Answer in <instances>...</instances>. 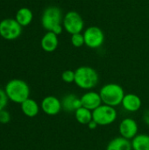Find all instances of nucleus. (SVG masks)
Listing matches in <instances>:
<instances>
[{
    "mask_svg": "<svg viewBox=\"0 0 149 150\" xmlns=\"http://www.w3.org/2000/svg\"><path fill=\"white\" fill-rule=\"evenodd\" d=\"M75 117L76 120H77L78 123L82 125H88L92 120V111L84 108V107H80L75 112Z\"/></svg>",
    "mask_w": 149,
    "mask_h": 150,
    "instance_id": "6ab92c4d",
    "label": "nucleus"
},
{
    "mask_svg": "<svg viewBox=\"0 0 149 150\" xmlns=\"http://www.w3.org/2000/svg\"><path fill=\"white\" fill-rule=\"evenodd\" d=\"M119 129L121 137L127 140H133L138 134L139 127L133 119L126 118L120 122Z\"/></svg>",
    "mask_w": 149,
    "mask_h": 150,
    "instance_id": "1a4fd4ad",
    "label": "nucleus"
},
{
    "mask_svg": "<svg viewBox=\"0 0 149 150\" xmlns=\"http://www.w3.org/2000/svg\"><path fill=\"white\" fill-rule=\"evenodd\" d=\"M61 106L67 112H76L82 107L81 99L75 94H68L62 98Z\"/></svg>",
    "mask_w": 149,
    "mask_h": 150,
    "instance_id": "4468645a",
    "label": "nucleus"
},
{
    "mask_svg": "<svg viewBox=\"0 0 149 150\" xmlns=\"http://www.w3.org/2000/svg\"><path fill=\"white\" fill-rule=\"evenodd\" d=\"M131 143L133 150H149V135L146 134H137Z\"/></svg>",
    "mask_w": 149,
    "mask_h": 150,
    "instance_id": "a211bd4d",
    "label": "nucleus"
},
{
    "mask_svg": "<svg viewBox=\"0 0 149 150\" xmlns=\"http://www.w3.org/2000/svg\"><path fill=\"white\" fill-rule=\"evenodd\" d=\"M59 45L58 35L53 32H47L44 34L40 40V46L42 49L47 53H51L56 50Z\"/></svg>",
    "mask_w": 149,
    "mask_h": 150,
    "instance_id": "ddd939ff",
    "label": "nucleus"
},
{
    "mask_svg": "<svg viewBox=\"0 0 149 150\" xmlns=\"http://www.w3.org/2000/svg\"><path fill=\"white\" fill-rule=\"evenodd\" d=\"M106 150H133L130 140L121 136L112 139L107 145Z\"/></svg>",
    "mask_w": 149,
    "mask_h": 150,
    "instance_id": "2eb2a0df",
    "label": "nucleus"
},
{
    "mask_svg": "<svg viewBox=\"0 0 149 150\" xmlns=\"http://www.w3.org/2000/svg\"><path fill=\"white\" fill-rule=\"evenodd\" d=\"M84 43L90 48H98L105 41L104 32L97 26H90L85 29L83 33Z\"/></svg>",
    "mask_w": 149,
    "mask_h": 150,
    "instance_id": "6e6552de",
    "label": "nucleus"
},
{
    "mask_svg": "<svg viewBox=\"0 0 149 150\" xmlns=\"http://www.w3.org/2000/svg\"><path fill=\"white\" fill-rule=\"evenodd\" d=\"M5 92L10 100L17 104H22L30 95L28 84L21 79H12L5 86Z\"/></svg>",
    "mask_w": 149,
    "mask_h": 150,
    "instance_id": "f03ea898",
    "label": "nucleus"
},
{
    "mask_svg": "<svg viewBox=\"0 0 149 150\" xmlns=\"http://www.w3.org/2000/svg\"><path fill=\"white\" fill-rule=\"evenodd\" d=\"M121 105L126 111L129 112H135L141 109L142 102L138 95L133 93H128L125 95Z\"/></svg>",
    "mask_w": 149,
    "mask_h": 150,
    "instance_id": "f8f14e48",
    "label": "nucleus"
},
{
    "mask_svg": "<svg viewBox=\"0 0 149 150\" xmlns=\"http://www.w3.org/2000/svg\"><path fill=\"white\" fill-rule=\"evenodd\" d=\"M71 44L75 47H83L85 43H84V36L83 33H76V34H72L71 35Z\"/></svg>",
    "mask_w": 149,
    "mask_h": 150,
    "instance_id": "aec40b11",
    "label": "nucleus"
},
{
    "mask_svg": "<svg viewBox=\"0 0 149 150\" xmlns=\"http://www.w3.org/2000/svg\"><path fill=\"white\" fill-rule=\"evenodd\" d=\"M63 28L69 34L80 33L84 27V22L82 16L75 11H68L64 17L62 21Z\"/></svg>",
    "mask_w": 149,
    "mask_h": 150,
    "instance_id": "423d86ee",
    "label": "nucleus"
},
{
    "mask_svg": "<svg viewBox=\"0 0 149 150\" xmlns=\"http://www.w3.org/2000/svg\"><path fill=\"white\" fill-rule=\"evenodd\" d=\"M99 81V76L96 69L89 66H81L75 70V83L81 89L91 90Z\"/></svg>",
    "mask_w": 149,
    "mask_h": 150,
    "instance_id": "f257e3e1",
    "label": "nucleus"
},
{
    "mask_svg": "<svg viewBox=\"0 0 149 150\" xmlns=\"http://www.w3.org/2000/svg\"><path fill=\"white\" fill-rule=\"evenodd\" d=\"M117 111L114 107L102 104L97 109L92 111L93 120L98 126H108L117 120Z\"/></svg>",
    "mask_w": 149,
    "mask_h": 150,
    "instance_id": "39448f33",
    "label": "nucleus"
},
{
    "mask_svg": "<svg viewBox=\"0 0 149 150\" xmlns=\"http://www.w3.org/2000/svg\"><path fill=\"white\" fill-rule=\"evenodd\" d=\"M61 79L63 82L67 83H75V71L70 70V69L63 71L61 74Z\"/></svg>",
    "mask_w": 149,
    "mask_h": 150,
    "instance_id": "412c9836",
    "label": "nucleus"
},
{
    "mask_svg": "<svg viewBox=\"0 0 149 150\" xmlns=\"http://www.w3.org/2000/svg\"><path fill=\"white\" fill-rule=\"evenodd\" d=\"M21 110L25 116L29 118H33L38 115L40 107L35 100L32 98H27L21 104Z\"/></svg>",
    "mask_w": 149,
    "mask_h": 150,
    "instance_id": "dca6fc26",
    "label": "nucleus"
},
{
    "mask_svg": "<svg viewBox=\"0 0 149 150\" xmlns=\"http://www.w3.org/2000/svg\"><path fill=\"white\" fill-rule=\"evenodd\" d=\"M104 105L116 107L122 104L126 95L124 89L118 83H107L104 85L99 91Z\"/></svg>",
    "mask_w": 149,
    "mask_h": 150,
    "instance_id": "7ed1b4c3",
    "label": "nucleus"
},
{
    "mask_svg": "<svg viewBox=\"0 0 149 150\" xmlns=\"http://www.w3.org/2000/svg\"><path fill=\"white\" fill-rule=\"evenodd\" d=\"M80 99L82 106L90 111H94L103 104L100 94L96 91H88L84 93Z\"/></svg>",
    "mask_w": 149,
    "mask_h": 150,
    "instance_id": "9b49d317",
    "label": "nucleus"
},
{
    "mask_svg": "<svg viewBox=\"0 0 149 150\" xmlns=\"http://www.w3.org/2000/svg\"><path fill=\"white\" fill-rule=\"evenodd\" d=\"M87 126H88V127H89L90 130H94V129H96V128L98 127V125H97V124L93 120H91V121H90Z\"/></svg>",
    "mask_w": 149,
    "mask_h": 150,
    "instance_id": "b1692460",
    "label": "nucleus"
},
{
    "mask_svg": "<svg viewBox=\"0 0 149 150\" xmlns=\"http://www.w3.org/2000/svg\"><path fill=\"white\" fill-rule=\"evenodd\" d=\"M11 120V115L10 113L5 111V110H3L0 112V123L2 124H7L9 121Z\"/></svg>",
    "mask_w": 149,
    "mask_h": 150,
    "instance_id": "5701e85b",
    "label": "nucleus"
},
{
    "mask_svg": "<svg viewBox=\"0 0 149 150\" xmlns=\"http://www.w3.org/2000/svg\"><path fill=\"white\" fill-rule=\"evenodd\" d=\"M22 26L15 18H4L0 22V36L7 40H16L21 35Z\"/></svg>",
    "mask_w": 149,
    "mask_h": 150,
    "instance_id": "0eeeda50",
    "label": "nucleus"
},
{
    "mask_svg": "<svg viewBox=\"0 0 149 150\" xmlns=\"http://www.w3.org/2000/svg\"><path fill=\"white\" fill-rule=\"evenodd\" d=\"M41 109L47 115H56L62 109L61 101L59 100L56 97L47 96L41 102Z\"/></svg>",
    "mask_w": 149,
    "mask_h": 150,
    "instance_id": "9d476101",
    "label": "nucleus"
},
{
    "mask_svg": "<svg viewBox=\"0 0 149 150\" xmlns=\"http://www.w3.org/2000/svg\"><path fill=\"white\" fill-rule=\"evenodd\" d=\"M63 15L57 6H49L45 9L41 17V25L47 32H53L56 27L62 25Z\"/></svg>",
    "mask_w": 149,
    "mask_h": 150,
    "instance_id": "20e7f679",
    "label": "nucleus"
},
{
    "mask_svg": "<svg viewBox=\"0 0 149 150\" xmlns=\"http://www.w3.org/2000/svg\"><path fill=\"white\" fill-rule=\"evenodd\" d=\"M8 100H9V98L6 95L5 91L0 89V112L4 110L5 106L7 105Z\"/></svg>",
    "mask_w": 149,
    "mask_h": 150,
    "instance_id": "4be33fe9",
    "label": "nucleus"
},
{
    "mask_svg": "<svg viewBox=\"0 0 149 150\" xmlns=\"http://www.w3.org/2000/svg\"><path fill=\"white\" fill-rule=\"evenodd\" d=\"M33 18V14L32 11L26 7H22L20 8L17 13H16V18L15 19L18 21V23L23 27V26H26L28 25Z\"/></svg>",
    "mask_w": 149,
    "mask_h": 150,
    "instance_id": "f3484780",
    "label": "nucleus"
}]
</instances>
